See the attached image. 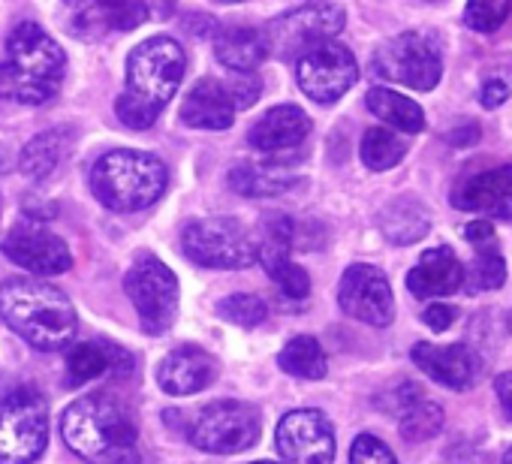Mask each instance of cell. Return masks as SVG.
I'll use <instances>...</instances> for the list:
<instances>
[{"mask_svg":"<svg viewBox=\"0 0 512 464\" xmlns=\"http://www.w3.org/2000/svg\"><path fill=\"white\" fill-rule=\"evenodd\" d=\"M61 434L85 464H139L136 416L109 392L76 398L61 416Z\"/></svg>","mask_w":512,"mask_h":464,"instance_id":"1","label":"cell"},{"mask_svg":"<svg viewBox=\"0 0 512 464\" xmlns=\"http://www.w3.org/2000/svg\"><path fill=\"white\" fill-rule=\"evenodd\" d=\"M187 70V55L172 37H151L127 58V82L115 103L124 127L148 130L169 100L178 94Z\"/></svg>","mask_w":512,"mask_h":464,"instance_id":"2","label":"cell"},{"mask_svg":"<svg viewBox=\"0 0 512 464\" xmlns=\"http://www.w3.org/2000/svg\"><path fill=\"white\" fill-rule=\"evenodd\" d=\"M0 317L40 353L67 350L79 329L73 302L40 278H13L0 287Z\"/></svg>","mask_w":512,"mask_h":464,"instance_id":"3","label":"cell"},{"mask_svg":"<svg viewBox=\"0 0 512 464\" xmlns=\"http://www.w3.org/2000/svg\"><path fill=\"white\" fill-rule=\"evenodd\" d=\"M64 73V49L37 22H22L10 34L7 52L0 58V97L10 103L43 106L61 91Z\"/></svg>","mask_w":512,"mask_h":464,"instance_id":"4","label":"cell"},{"mask_svg":"<svg viewBox=\"0 0 512 464\" xmlns=\"http://www.w3.org/2000/svg\"><path fill=\"white\" fill-rule=\"evenodd\" d=\"M169 187V169L160 157L121 148L103 154L91 169V190L94 196L121 214L142 211L154 205Z\"/></svg>","mask_w":512,"mask_h":464,"instance_id":"5","label":"cell"},{"mask_svg":"<svg viewBox=\"0 0 512 464\" xmlns=\"http://www.w3.org/2000/svg\"><path fill=\"white\" fill-rule=\"evenodd\" d=\"M371 70L386 82L431 91L443 76V43L434 31H404L380 46Z\"/></svg>","mask_w":512,"mask_h":464,"instance_id":"6","label":"cell"},{"mask_svg":"<svg viewBox=\"0 0 512 464\" xmlns=\"http://www.w3.org/2000/svg\"><path fill=\"white\" fill-rule=\"evenodd\" d=\"M184 257L202 269H247L256 263V239L235 217H202L181 232Z\"/></svg>","mask_w":512,"mask_h":464,"instance_id":"7","label":"cell"},{"mask_svg":"<svg viewBox=\"0 0 512 464\" xmlns=\"http://www.w3.org/2000/svg\"><path fill=\"white\" fill-rule=\"evenodd\" d=\"M49 446V407L34 389L0 398V464H31Z\"/></svg>","mask_w":512,"mask_h":464,"instance_id":"8","label":"cell"},{"mask_svg":"<svg viewBox=\"0 0 512 464\" xmlns=\"http://www.w3.org/2000/svg\"><path fill=\"white\" fill-rule=\"evenodd\" d=\"M260 431H263V416L253 404L214 401V404H205L190 419L187 437L202 452L232 455V452L250 449L256 440H260Z\"/></svg>","mask_w":512,"mask_h":464,"instance_id":"9","label":"cell"},{"mask_svg":"<svg viewBox=\"0 0 512 464\" xmlns=\"http://www.w3.org/2000/svg\"><path fill=\"white\" fill-rule=\"evenodd\" d=\"M344 10L329 4V0H311V4L278 16L275 22L266 25V43H269V55L281 58V61H299L308 49L338 37L344 31Z\"/></svg>","mask_w":512,"mask_h":464,"instance_id":"10","label":"cell"},{"mask_svg":"<svg viewBox=\"0 0 512 464\" xmlns=\"http://www.w3.org/2000/svg\"><path fill=\"white\" fill-rule=\"evenodd\" d=\"M124 293L130 296L139 323L148 335H163L178 314V278L157 257H142L124 278Z\"/></svg>","mask_w":512,"mask_h":464,"instance_id":"11","label":"cell"},{"mask_svg":"<svg viewBox=\"0 0 512 464\" xmlns=\"http://www.w3.org/2000/svg\"><path fill=\"white\" fill-rule=\"evenodd\" d=\"M296 79L305 97H311L314 103H335L341 100L359 79V64L353 58V52L335 40H326L314 49H308L299 61H296Z\"/></svg>","mask_w":512,"mask_h":464,"instance_id":"12","label":"cell"},{"mask_svg":"<svg viewBox=\"0 0 512 464\" xmlns=\"http://www.w3.org/2000/svg\"><path fill=\"white\" fill-rule=\"evenodd\" d=\"M278 455L284 464H332L335 431L320 410H293L278 422L275 434Z\"/></svg>","mask_w":512,"mask_h":464,"instance_id":"13","label":"cell"},{"mask_svg":"<svg viewBox=\"0 0 512 464\" xmlns=\"http://www.w3.org/2000/svg\"><path fill=\"white\" fill-rule=\"evenodd\" d=\"M338 305L344 314L368 323V326H389L395 320V299L386 275L377 266L356 263L344 272L338 287Z\"/></svg>","mask_w":512,"mask_h":464,"instance_id":"14","label":"cell"},{"mask_svg":"<svg viewBox=\"0 0 512 464\" xmlns=\"http://www.w3.org/2000/svg\"><path fill=\"white\" fill-rule=\"evenodd\" d=\"M4 254L7 260H13L19 269L40 275V278H55L70 272L73 266V254L67 248V242L55 232H49L40 223H19L10 229V236L4 239Z\"/></svg>","mask_w":512,"mask_h":464,"instance_id":"15","label":"cell"},{"mask_svg":"<svg viewBox=\"0 0 512 464\" xmlns=\"http://www.w3.org/2000/svg\"><path fill=\"white\" fill-rule=\"evenodd\" d=\"M452 202L461 211H482L500 220H512V166H497L464 178L452 190Z\"/></svg>","mask_w":512,"mask_h":464,"instance_id":"16","label":"cell"},{"mask_svg":"<svg viewBox=\"0 0 512 464\" xmlns=\"http://www.w3.org/2000/svg\"><path fill=\"white\" fill-rule=\"evenodd\" d=\"M214 374H217L214 359L202 347H193V344L175 347L157 365V383H160V389L166 395H175V398L202 392L205 386H211Z\"/></svg>","mask_w":512,"mask_h":464,"instance_id":"17","label":"cell"},{"mask_svg":"<svg viewBox=\"0 0 512 464\" xmlns=\"http://www.w3.org/2000/svg\"><path fill=\"white\" fill-rule=\"evenodd\" d=\"M413 362L422 368V374H428L434 383L446 386V389H467L476 380V356L467 344H416L413 347Z\"/></svg>","mask_w":512,"mask_h":464,"instance_id":"18","label":"cell"},{"mask_svg":"<svg viewBox=\"0 0 512 464\" xmlns=\"http://www.w3.org/2000/svg\"><path fill=\"white\" fill-rule=\"evenodd\" d=\"M311 133V118L299 106H275L250 127L247 142L263 154H281L299 148Z\"/></svg>","mask_w":512,"mask_h":464,"instance_id":"19","label":"cell"},{"mask_svg":"<svg viewBox=\"0 0 512 464\" xmlns=\"http://www.w3.org/2000/svg\"><path fill=\"white\" fill-rule=\"evenodd\" d=\"M407 287L416 299L452 296L464 287V266L452 248H431L422 254L419 266L407 275Z\"/></svg>","mask_w":512,"mask_h":464,"instance_id":"20","label":"cell"},{"mask_svg":"<svg viewBox=\"0 0 512 464\" xmlns=\"http://www.w3.org/2000/svg\"><path fill=\"white\" fill-rule=\"evenodd\" d=\"M181 121L196 130H229L235 121V106L226 85L217 79H199L181 106Z\"/></svg>","mask_w":512,"mask_h":464,"instance_id":"21","label":"cell"},{"mask_svg":"<svg viewBox=\"0 0 512 464\" xmlns=\"http://www.w3.org/2000/svg\"><path fill=\"white\" fill-rule=\"evenodd\" d=\"M133 359L127 350L109 341H82L67 350V377L73 386L91 383L103 374H130Z\"/></svg>","mask_w":512,"mask_h":464,"instance_id":"22","label":"cell"},{"mask_svg":"<svg viewBox=\"0 0 512 464\" xmlns=\"http://www.w3.org/2000/svg\"><path fill=\"white\" fill-rule=\"evenodd\" d=\"M214 55L232 73H253L269 58V43L263 31L247 28V25H229L217 31Z\"/></svg>","mask_w":512,"mask_h":464,"instance_id":"23","label":"cell"},{"mask_svg":"<svg viewBox=\"0 0 512 464\" xmlns=\"http://www.w3.org/2000/svg\"><path fill=\"white\" fill-rule=\"evenodd\" d=\"M61 19L76 40L97 43L118 31V4L115 0H64Z\"/></svg>","mask_w":512,"mask_h":464,"instance_id":"24","label":"cell"},{"mask_svg":"<svg viewBox=\"0 0 512 464\" xmlns=\"http://www.w3.org/2000/svg\"><path fill=\"white\" fill-rule=\"evenodd\" d=\"M398 407H395V419H398V428L407 440H428L434 437L440 428H443V410L437 401L425 398L422 389L404 383L398 392Z\"/></svg>","mask_w":512,"mask_h":464,"instance_id":"25","label":"cell"},{"mask_svg":"<svg viewBox=\"0 0 512 464\" xmlns=\"http://www.w3.org/2000/svg\"><path fill=\"white\" fill-rule=\"evenodd\" d=\"M380 229L383 236L392 242V245H413L419 239L428 236L431 229V214L428 208L413 199V196H401V199H392L383 214H380Z\"/></svg>","mask_w":512,"mask_h":464,"instance_id":"26","label":"cell"},{"mask_svg":"<svg viewBox=\"0 0 512 464\" xmlns=\"http://www.w3.org/2000/svg\"><path fill=\"white\" fill-rule=\"evenodd\" d=\"M296 184V175L281 163H238L229 169V187L241 196H278Z\"/></svg>","mask_w":512,"mask_h":464,"instance_id":"27","label":"cell"},{"mask_svg":"<svg viewBox=\"0 0 512 464\" xmlns=\"http://www.w3.org/2000/svg\"><path fill=\"white\" fill-rule=\"evenodd\" d=\"M368 109L389 127L401 130V133H419L425 130V112L419 103H413L410 97L392 91V88H371L365 97Z\"/></svg>","mask_w":512,"mask_h":464,"instance_id":"28","label":"cell"},{"mask_svg":"<svg viewBox=\"0 0 512 464\" xmlns=\"http://www.w3.org/2000/svg\"><path fill=\"white\" fill-rule=\"evenodd\" d=\"M67 145H70L67 130H49V133L34 136L22 151V172L34 181L55 175V169L67 157Z\"/></svg>","mask_w":512,"mask_h":464,"instance_id":"29","label":"cell"},{"mask_svg":"<svg viewBox=\"0 0 512 464\" xmlns=\"http://www.w3.org/2000/svg\"><path fill=\"white\" fill-rule=\"evenodd\" d=\"M278 365L302 380H323L329 365H326V353L320 347V341L314 335H296L278 356Z\"/></svg>","mask_w":512,"mask_h":464,"instance_id":"30","label":"cell"},{"mask_svg":"<svg viewBox=\"0 0 512 464\" xmlns=\"http://www.w3.org/2000/svg\"><path fill=\"white\" fill-rule=\"evenodd\" d=\"M404 154H407V142L386 127H371L362 136V163L374 172H386L398 166Z\"/></svg>","mask_w":512,"mask_h":464,"instance_id":"31","label":"cell"},{"mask_svg":"<svg viewBox=\"0 0 512 464\" xmlns=\"http://www.w3.org/2000/svg\"><path fill=\"white\" fill-rule=\"evenodd\" d=\"M503 281H506V263H503V257L497 251V242L494 245H479L473 266L464 272V287L470 293H485V290L503 287Z\"/></svg>","mask_w":512,"mask_h":464,"instance_id":"32","label":"cell"},{"mask_svg":"<svg viewBox=\"0 0 512 464\" xmlns=\"http://www.w3.org/2000/svg\"><path fill=\"white\" fill-rule=\"evenodd\" d=\"M217 314L232 323V326H241V329H253L260 326L266 317H269V308L260 296H250V293H235V296H226L223 302H217Z\"/></svg>","mask_w":512,"mask_h":464,"instance_id":"33","label":"cell"},{"mask_svg":"<svg viewBox=\"0 0 512 464\" xmlns=\"http://www.w3.org/2000/svg\"><path fill=\"white\" fill-rule=\"evenodd\" d=\"M512 13V0H467L464 22L476 34H494Z\"/></svg>","mask_w":512,"mask_h":464,"instance_id":"34","label":"cell"},{"mask_svg":"<svg viewBox=\"0 0 512 464\" xmlns=\"http://www.w3.org/2000/svg\"><path fill=\"white\" fill-rule=\"evenodd\" d=\"M269 278H272V281L281 287V293L290 296V299H305V296L311 293V278H308V272H305L302 266H296L293 260L275 266V269L269 272Z\"/></svg>","mask_w":512,"mask_h":464,"instance_id":"35","label":"cell"},{"mask_svg":"<svg viewBox=\"0 0 512 464\" xmlns=\"http://www.w3.org/2000/svg\"><path fill=\"white\" fill-rule=\"evenodd\" d=\"M350 464H398V461L380 437L359 434L350 446Z\"/></svg>","mask_w":512,"mask_h":464,"instance_id":"36","label":"cell"},{"mask_svg":"<svg viewBox=\"0 0 512 464\" xmlns=\"http://www.w3.org/2000/svg\"><path fill=\"white\" fill-rule=\"evenodd\" d=\"M223 85L229 91V100H232L235 112L238 109H250L256 100H260V94H263V82H260V76H256V73H235Z\"/></svg>","mask_w":512,"mask_h":464,"instance_id":"37","label":"cell"},{"mask_svg":"<svg viewBox=\"0 0 512 464\" xmlns=\"http://www.w3.org/2000/svg\"><path fill=\"white\" fill-rule=\"evenodd\" d=\"M422 320H425L428 329L443 332V329H449L455 323V308H449V305H428L422 311Z\"/></svg>","mask_w":512,"mask_h":464,"instance_id":"38","label":"cell"},{"mask_svg":"<svg viewBox=\"0 0 512 464\" xmlns=\"http://www.w3.org/2000/svg\"><path fill=\"white\" fill-rule=\"evenodd\" d=\"M506 97H509V85L503 79H488L479 91V103L485 109H497L500 103H506Z\"/></svg>","mask_w":512,"mask_h":464,"instance_id":"39","label":"cell"},{"mask_svg":"<svg viewBox=\"0 0 512 464\" xmlns=\"http://www.w3.org/2000/svg\"><path fill=\"white\" fill-rule=\"evenodd\" d=\"M464 239H467L473 248H479V245H494V242H497L494 226H491L488 220H473V223H467V226H464Z\"/></svg>","mask_w":512,"mask_h":464,"instance_id":"40","label":"cell"},{"mask_svg":"<svg viewBox=\"0 0 512 464\" xmlns=\"http://www.w3.org/2000/svg\"><path fill=\"white\" fill-rule=\"evenodd\" d=\"M494 392H497V398L503 404V413L512 419V371H506V374H500L494 380Z\"/></svg>","mask_w":512,"mask_h":464,"instance_id":"41","label":"cell"},{"mask_svg":"<svg viewBox=\"0 0 512 464\" xmlns=\"http://www.w3.org/2000/svg\"><path fill=\"white\" fill-rule=\"evenodd\" d=\"M479 139V124H464L461 130L449 133V145L455 148H464V145H473Z\"/></svg>","mask_w":512,"mask_h":464,"instance_id":"42","label":"cell"},{"mask_svg":"<svg viewBox=\"0 0 512 464\" xmlns=\"http://www.w3.org/2000/svg\"><path fill=\"white\" fill-rule=\"evenodd\" d=\"M503 464H512V446L506 449V455H503Z\"/></svg>","mask_w":512,"mask_h":464,"instance_id":"43","label":"cell"},{"mask_svg":"<svg viewBox=\"0 0 512 464\" xmlns=\"http://www.w3.org/2000/svg\"><path fill=\"white\" fill-rule=\"evenodd\" d=\"M220 4H238V0H220Z\"/></svg>","mask_w":512,"mask_h":464,"instance_id":"44","label":"cell"},{"mask_svg":"<svg viewBox=\"0 0 512 464\" xmlns=\"http://www.w3.org/2000/svg\"><path fill=\"white\" fill-rule=\"evenodd\" d=\"M253 464H275V461H253Z\"/></svg>","mask_w":512,"mask_h":464,"instance_id":"45","label":"cell"},{"mask_svg":"<svg viewBox=\"0 0 512 464\" xmlns=\"http://www.w3.org/2000/svg\"><path fill=\"white\" fill-rule=\"evenodd\" d=\"M428 4H440V0H428Z\"/></svg>","mask_w":512,"mask_h":464,"instance_id":"46","label":"cell"}]
</instances>
